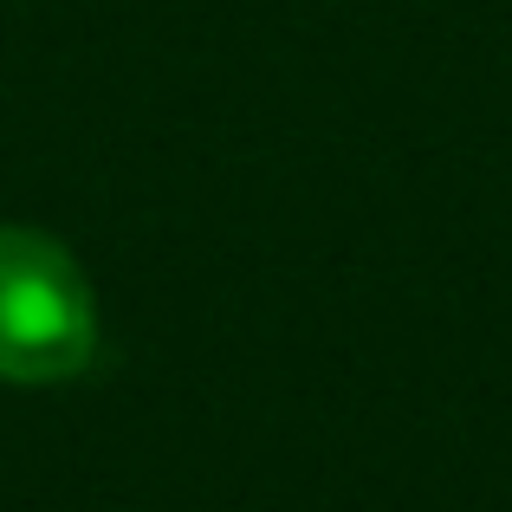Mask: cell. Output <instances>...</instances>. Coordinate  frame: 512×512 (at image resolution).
I'll use <instances>...</instances> for the list:
<instances>
[{
  "label": "cell",
  "instance_id": "1",
  "mask_svg": "<svg viewBox=\"0 0 512 512\" xmlns=\"http://www.w3.org/2000/svg\"><path fill=\"white\" fill-rule=\"evenodd\" d=\"M98 357V292L72 247L39 227H0V383L46 389Z\"/></svg>",
  "mask_w": 512,
  "mask_h": 512
}]
</instances>
